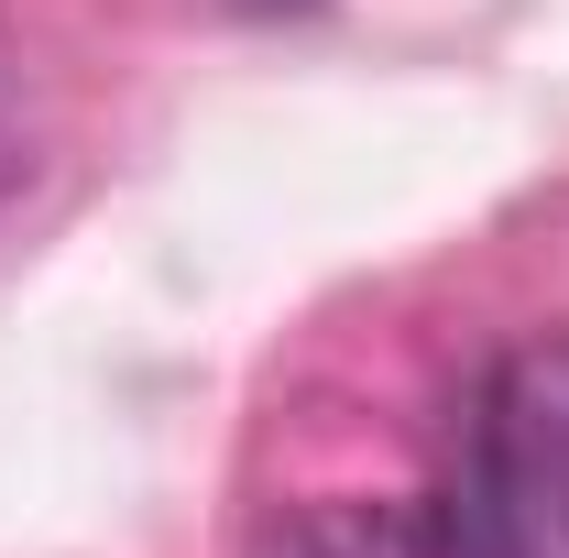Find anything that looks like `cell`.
Listing matches in <instances>:
<instances>
[{"label":"cell","mask_w":569,"mask_h":558,"mask_svg":"<svg viewBox=\"0 0 569 558\" xmlns=\"http://www.w3.org/2000/svg\"><path fill=\"white\" fill-rule=\"evenodd\" d=\"M449 515L482 558H569V340L493 361Z\"/></svg>","instance_id":"6da1fadb"},{"label":"cell","mask_w":569,"mask_h":558,"mask_svg":"<svg viewBox=\"0 0 569 558\" xmlns=\"http://www.w3.org/2000/svg\"><path fill=\"white\" fill-rule=\"evenodd\" d=\"M252 558H482V548L449 515V492L438 504H361V492H340V504L284 515Z\"/></svg>","instance_id":"7a4b0ae2"},{"label":"cell","mask_w":569,"mask_h":558,"mask_svg":"<svg viewBox=\"0 0 569 558\" xmlns=\"http://www.w3.org/2000/svg\"><path fill=\"white\" fill-rule=\"evenodd\" d=\"M33 176V110H22V77H11V56H0V198Z\"/></svg>","instance_id":"3957f363"},{"label":"cell","mask_w":569,"mask_h":558,"mask_svg":"<svg viewBox=\"0 0 569 558\" xmlns=\"http://www.w3.org/2000/svg\"><path fill=\"white\" fill-rule=\"evenodd\" d=\"M263 11H296V0H263Z\"/></svg>","instance_id":"277c9868"}]
</instances>
